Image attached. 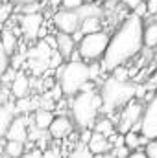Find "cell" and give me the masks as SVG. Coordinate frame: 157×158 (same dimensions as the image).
Instances as JSON below:
<instances>
[{
  "instance_id": "4316f807",
  "label": "cell",
  "mask_w": 157,
  "mask_h": 158,
  "mask_svg": "<svg viewBox=\"0 0 157 158\" xmlns=\"http://www.w3.org/2000/svg\"><path fill=\"white\" fill-rule=\"evenodd\" d=\"M11 9H13V6H11V4H2V13H0V20H2V22H6V20H7V17H9Z\"/></svg>"
},
{
  "instance_id": "7402d4cb",
  "label": "cell",
  "mask_w": 157,
  "mask_h": 158,
  "mask_svg": "<svg viewBox=\"0 0 157 158\" xmlns=\"http://www.w3.org/2000/svg\"><path fill=\"white\" fill-rule=\"evenodd\" d=\"M69 158H94V155H92V151L89 149V145L79 143L76 147H72V151L69 153Z\"/></svg>"
},
{
  "instance_id": "30bf717a",
  "label": "cell",
  "mask_w": 157,
  "mask_h": 158,
  "mask_svg": "<svg viewBox=\"0 0 157 158\" xmlns=\"http://www.w3.org/2000/svg\"><path fill=\"white\" fill-rule=\"evenodd\" d=\"M19 26H20V31L28 37V39H34L37 37L41 31V26H43V15L41 13H30V15H22L19 19Z\"/></svg>"
},
{
  "instance_id": "9c48e42d",
  "label": "cell",
  "mask_w": 157,
  "mask_h": 158,
  "mask_svg": "<svg viewBox=\"0 0 157 158\" xmlns=\"http://www.w3.org/2000/svg\"><path fill=\"white\" fill-rule=\"evenodd\" d=\"M4 138H6L7 142H22V143H26V140H30L28 118H26V116H17Z\"/></svg>"
},
{
  "instance_id": "277c9868",
  "label": "cell",
  "mask_w": 157,
  "mask_h": 158,
  "mask_svg": "<svg viewBox=\"0 0 157 158\" xmlns=\"http://www.w3.org/2000/svg\"><path fill=\"white\" fill-rule=\"evenodd\" d=\"M59 86L63 90V96L74 98L79 92H83L91 83V66L85 64V61H69L57 70Z\"/></svg>"
},
{
  "instance_id": "ffe728a7",
  "label": "cell",
  "mask_w": 157,
  "mask_h": 158,
  "mask_svg": "<svg viewBox=\"0 0 157 158\" xmlns=\"http://www.w3.org/2000/svg\"><path fill=\"white\" fill-rule=\"evenodd\" d=\"M144 46L148 48L157 46V22L144 24Z\"/></svg>"
},
{
  "instance_id": "5bb4252c",
  "label": "cell",
  "mask_w": 157,
  "mask_h": 158,
  "mask_svg": "<svg viewBox=\"0 0 157 158\" xmlns=\"http://www.w3.org/2000/svg\"><path fill=\"white\" fill-rule=\"evenodd\" d=\"M76 13H78V17L81 19V22L87 20V19H102L104 17V9L96 2H85Z\"/></svg>"
},
{
  "instance_id": "9a60e30c",
  "label": "cell",
  "mask_w": 157,
  "mask_h": 158,
  "mask_svg": "<svg viewBox=\"0 0 157 158\" xmlns=\"http://www.w3.org/2000/svg\"><path fill=\"white\" fill-rule=\"evenodd\" d=\"M56 116L52 114L50 109H37L34 114V127H37L39 131H48L52 127Z\"/></svg>"
},
{
  "instance_id": "f546056e",
  "label": "cell",
  "mask_w": 157,
  "mask_h": 158,
  "mask_svg": "<svg viewBox=\"0 0 157 158\" xmlns=\"http://www.w3.org/2000/svg\"><path fill=\"white\" fill-rule=\"evenodd\" d=\"M44 158H61V153H59V149H46Z\"/></svg>"
},
{
  "instance_id": "8992f818",
  "label": "cell",
  "mask_w": 157,
  "mask_h": 158,
  "mask_svg": "<svg viewBox=\"0 0 157 158\" xmlns=\"http://www.w3.org/2000/svg\"><path fill=\"white\" fill-rule=\"evenodd\" d=\"M142 114H144V105L137 99H133L131 103H128L117 119V131L126 136L128 132L135 131V132H141V121H142Z\"/></svg>"
},
{
  "instance_id": "d4e9b609",
  "label": "cell",
  "mask_w": 157,
  "mask_h": 158,
  "mask_svg": "<svg viewBox=\"0 0 157 158\" xmlns=\"http://www.w3.org/2000/svg\"><path fill=\"white\" fill-rule=\"evenodd\" d=\"M144 151H146L148 158H157V140H152V142L144 147Z\"/></svg>"
},
{
  "instance_id": "4dcf8cb0",
  "label": "cell",
  "mask_w": 157,
  "mask_h": 158,
  "mask_svg": "<svg viewBox=\"0 0 157 158\" xmlns=\"http://www.w3.org/2000/svg\"><path fill=\"white\" fill-rule=\"evenodd\" d=\"M13 4H19V6H22V7H28V6H35L39 0H11Z\"/></svg>"
},
{
  "instance_id": "d6986e66",
  "label": "cell",
  "mask_w": 157,
  "mask_h": 158,
  "mask_svg": "<svg viewBox=\"0 0 157 158\" xmlns=\"http://www.w3.org/2000/svg\"><path fill=\"white\" fill-rule=\"evenodd\" d=\"M24 149H26V143H22V142H7L6 140L4 153H6L7 158H22L26 155Z\"/></svg>"
},
{
  "instance_id": "d6a6232c",
  "label": "cell",
  "mask_w": 157,
  "mask_h": 158,
  "mask_svg": "<svg viewBox=\"0 0 157 158\" xmlns=\"http://www.w3.org/2000/svg\"><path fill=\"white\" fill-rule=\"evenodd\" d=\"M48 6L52 9H56V13L59 11V7H63V0H48Z\"/></svg>"
},
{
  "instance_id": "4fadbf2b",
  "label": "cell",
  "mask_w": 157,
  "mask_h": 158,
  "mask_svg": "<svg viewBox=\"0 0 157 158\" xmlns=\"http://www.w3.org/2000/svg\"><path fill=\"white\" fill-rule=\"evenodd\" d=\"M89 149L92 151V155H109V151H113V143H111V138H105L98 132L92 134L91 142H89Z\"/></svg>"
},
{
  "instance_id": "3957f363",
  "label": "cell",
  "mask_w": 157,
  "mask_h": 158,
  "mask_svg": "<svg viewBox=\"0 0 157 158\" xmlns=\"http://www.w3.org/2000/svg\"><path fill=\"white\" fill-rule=\"evenodd\" d=\"M100 96H102V110L111 116L118 114V109L122 110L128 103H131L137 96V85L131 81H120V79L109 77L102 83L100 88Z\"/></svg>"
},
{
  "instance_id": "7c38bea8",
  "label": "cell",
  "mask_w": 157,
  "mask_h": 158,
  "mask_svg": "<svg viewBox=\"0 0 157 158\" xmlns=\"http://www.w3.org/2000/svg\"><path fill=\"white\" fill-rule=\"evenodd\" d=\"M56 50L63 59H72V55L78 52L76 48V39L67 33H57L56 35Z\"/></svg>"
},
{
  "instance_id": "e575fe53",
  "label": "cell",
  "mask_w": 157,
  "mask_h": 158,
  "mask_svg": "<svg viewBox=\"0 0 157 158\" xmlns=\"http://www.w3.org/2000/svg\"><path fill=\"white\" fill-rule=\"evenodd\" d=\"M91 2H96V4H104V2H109V0H91Z\"/></svg>"
},
{
  "instance_id": "8fae6325",
  "label": "cell",
  "mask_w": 157,
  "mask_h": 158,
  "mask_svg": "<svg viewBox=\"0 0 157 158\" xmlns=\"http://www.w3.org/2000/svg\"><path fill=\"white\" fill-rule=\"evenodd\" d=\"M72 129H74V123H72V119L69 116H56L52 127L48 129V134L54 140H63V138H67L72 132Z\"/></svg>"
},
{
  "instance_id": "d590c367",
  "label": "cell",
  "mask_w": 157,
  "mask_h": 158,
  "mask_svg": "<svg viewBox=\"0 0 157 158\" xmlns=\"http://www.w3.org/2000/svg\"><path fill=\"white\" fill-rule=\"evenodd\" d=\"M154 63H155V64H157V52H155V53H154Z\"/></svg>"
},
{
  "instance_id": "484cf974",
  "label": "cell",
  "mask_w": 157,
  "mask_h": 158,
  "mask_svg": "<svg viewBox=\"0 0 157 158\" xmlns=\"http://www.w3.org/2000/svg\"><path fill=\"white\" fill-rule=\"evenodd\" d=\"M144 2H146V0H122V4H124V6L131 11V13H133V11H135L141 4H144Z\"/></svg>"
},
{
  "instance_id": "83f0119b",
  "label": "cell",
  "mask_w": 157,
  "mask_h": 158,
  "mask_svg": "<svg viewBox=\"0 0 157 158\" xmlns=\"http://www.w3.org/2000/svg\"><path fill=\"white\" fill-rule=\"evenodd\" d=\"M148 6V17H155L157 15V0H146Z\"/></svg>"
},
{
  "instance_id": "cb8c5ba5",
  "label": "cell",
  "mask_w": 157,
  "mask_h": 158,
  "mask_svg": "<svg viewBox=\"0 0 157 158\" xmlns=\"http://www.w3.org/2000/svg\"><path fill=\"white\" fill-rule=\"evenodd\" d=\"M83 4H85V0H63V9H69V11H78Z\"/></svg>"
},
{
  "instance_id": "1f68e13d",
  "label": "cell",
  "mask_w": 157,
  "mask_h": 158,
  "mask_svg": "<svg viewBox=\"0 0 157 158\" xmlns=\"http://www.w3.org/2000/svg\"><path fill=\"white\" fill-rule=\"evenodd\" d=\"M128 158H148V155L144 149H137V151H131V155Z\"/></svg>"
},
{
  "instance_id": "44dd1931",
  "label": "cell",
  "mask_w": 157,
  "mask_h": 158,
  "mask_svg": "<svg viewBox=\"0 0 157 158\" xmlns=\"http://www.w3.org/2000/svg\"><path fill=\"white\" fill-rule=\"evenodd\" d=\"M2 50H6L9 55H13L15 50H17V35L11 30H4V35H2Z\"/></svg>"
},
{
  "instance_id": "7a4b0ae2",
  "label": "cell",
  "mask_w": 157,
  "mask_h": 158,
  "mask_svg": "<svg viewBox=\"0 0 157 158\" xmlns=\"http://www.w3.org/2000/svg\"><path fill=\"white\" fill-rule=\"evenodd\" d=\"M70 116L72 121L78 125L81 131H91L94 129L96 121L100 119V110H102V96L100 90H96L92 85H89L83 92L74 96L70 99Z\"/></svg>"
},
{
  "instance_id": "52a82bcc",
  "label": "cell",
  "mask_w": 157,
  "mask_h": 158,
  "mask_svg": "<svg viewBox=\"0 0 157 158\" xmlns=\"http://www.w3.org/2000/svg\"><path fill=\"white\" fill-rule=\"evenodd\" d=\"M141 134L146 140H157V88L154 96L144 105V114L141 121Z\"/></svg>"
},
{
  "instance_id": "ac0fdd59",
  "label": "cell",
  "mask_w": 157,
  "mask_h": 158,
  "mask_svg": "<svg viewBox=\"0 0 157 158\" xmlns=\"http://www.w3.org/2000/svg\"><path fill=\"white\" fill-rule=\"evenodd\" d=\"M15 109H11L7 103L6 105H2V109H0V132H2V136H6V132L9 131V127H11V123L15 121Z\"/></svg>"
},
{
  "instance_id": "836d02e7",
  "label": "cell",
  "mask_w": 157,
  "mask_h": 158,
  "mask_svg": "<svg viewBox=\"0 0 157 158\" xmlns=\"http://www.w3.org/2000/svg\"><path fill=\"white\" fill-rule=\"evenodd\" d=\"M94 158H117V156H115L113 153H109V155H96Z\"/></svg>"
},
{
  "instance_id": "5b68a950",
  "label": "cell",
  "mask_w": 157,
  "mask_h": 158,
  "mask_svg": "<svg viewBox=\"0 0 157 158\" xmlns=\"http://www.w3.org/2000/svg\"><path fill=\"white\" fill-rule=\"evenodd\" d=\"M111 35L107 31H98L92 35H85L78 42V53L81 55V61L96 63L98 59H104L107 46H109Z\"/></svg>"
},
{
  "instance_id": "e0dca14e",
  "label": "cell",
  "mask_w": 157,
  "mask_h": 158,
  "mask_svg": "<svg viewBox=\"0 0 157 158\" xmlns=\"http://www.w3.org/2000/svg\"><path fill=\"white\" fill-rule=\"evenodd\" d=\"M28 88H30V81H28V77L24 74H19L17 77L13 79V83H11V94L15 98H19V99H24L26 98Z\"/></svg>"
},
{
  "instance_id": "6da1fadb",
  "label": "cell",
  "mask_w": 157,
  "mask_h": 158,
  "mask_svg": "<svg viewBox=\"0 0 157 158\" xmlns=\"http://www.w3.org/2000/svg\"><path fill=\"white\" fill-rule=\"evenodd\" d=\"M144 48V20L137 15H128L111 35L107 52L102 59V68L107 74L122 68L128 61L137 57Z\"/></svg>"
},
{
  "instance_id": "ba28073f",
  "label": "cell",
  "mask_w": 157,
  "mask_h": 158,
  "mask_svg": "<svg viewBox=\"0 0 157 158\" xmlns=\"http://www.w3.org/2000/svg\"><path fill=\"white\" fill-rule=\"evenodd\" d=\"M57 33H67V35H76L79 33V26H81V19L78 17L76 11H69V9H59L57 13H54L52 19Z\"/></svg>"
},
{
  "instance_id": "f1b7e54d",
  "label": "cell",
  "mask_w": 157,
  "mask_h": 158,
  "mask_svg": "<svg viewBox=\"0 0 157 158\" xmlns=\"http://www.w3.org/2000/svg\"><path fill=\"white\" fill-rule=\"evenodd\" d=\"M22 158H44V151H41V149H34V151L26 153Z\"/></svg>"
},
{
  "instance_id": "603a6c76",
  "label": "cell",
  "mask_w": 157,
  "mask_h": 158,
  "mask_svg": "<svg viewBox=\"0 0 157 158\" xmlns=\"http://www.w3.org/2000/svg\"><path fill=\"white\" fill-rule=\"evenodd\" d=\"M9 70V53L6 50H0V72L2 76Z\"/></svg>"
},
{
  "instance_id": "2e32d148",
  "label": "cell",
  "mask_w": 157,
  "mask_h": 158,
  "mask_svg": "<svg viewBox=\"0 0 157 158\" xmlns=\"http://www.w3.org/2000/svg\"><path fill=\"white\" fill-rule=\"evenodd\" d=\"M94 132H98V134H102L105 138H111L117 132V123H113V119L109 116H102L94 125Z\"/></svg>"
}]
</instances>
